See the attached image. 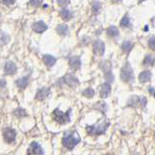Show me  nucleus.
<instances>
[{"label": "nucleus", "instance_id": "423d86ee", "mask_svg": "<svg viewBox=\"0 0 155 155\" xmlns=\"http://www.w3.org/2000/svg\"><path fill=\"white\" fill-rule=\"evenodd\" d=\"M28 155H43V149L37 143H31L28 150Z\"/></svg>", "mask_w": 155, "mask_h": 155}, {"label": "nucleus", "instance_id": "0eeeda50", "mask_svg": "<svg viewBox=\"0 0 155 155\" xmlns=\"http://www.w3.org/2000/svg\"><path fill=\"white\" fill-rule=\"evenodd\" d=\"M64 79V81L65 84H68V85L69 87H71V88H75V87H77L79 85V81H78V79L73 76L72 74H68V75H65V76L63 78Z\"/></svg>", "mask_w": 155, "mask_h": 155}, {"label": "nucleus", "instance_id": "f8f14e48", "mask_svg": "<svg viewBox=\"0 0 155 155\" xmlns=\"http://www.w3.org/2000/svg\"><path fill=\"white\" fill-rule=\"evenodd\" d=\"M110 85L108 83L101 84L100 87V94L101 98H107L108 95L110 94Z\"/></svg>", "mask_w": 155, "mask_h": 155}, {"label": "nucleus", "instance_id": "a211bd4d", "mask_svg": "<svg viewBox=\"0 0 155 155\" xmlns=\"http://www.w3.org/2000/svg\"><path fill=\"white\" fill-rule=\"evenodd\" d=\"M17 85L19 88H21V89H25V88L28 86V77L25 76V77H23V78H20L17 80Z\"/></svg>", "mask_w": 155, "mask_h": 155}, {"label": "nucleus", "instance_id": "f704fd0d", "mask_svg": "<svg viewBox=\"0 0 155 155\" xmlns=\"http://www.w3.org/2000/svg\"><path fill=\"white\" fill-rule=\"evenodd\" d=\"M115 1H121V0H115Z\"/></svg>", "mask_w": 155, "mask_h": 155}, {"label": "nucleus", "instance_id": "dca6fc26", "mask_svg": "<svg viewBox=\"0 0 155 155\" xmlns=\"http://www.w3.org/2000/svg\"><path fill=\"white\" fill-rule=\"evenodd\" d=\"M60 15L61 17V19L64 20V21H69L72 18V13L65 8L61 9V10L60 11Z\"/></svg>", "mask_w": 155, "mask_h": 155}, {"label": "nucleus", "instance_id": "6ab92c4d", "mask_svg": "<svg viewBox=\"0 0 155 155\" xmlns=\"http://www.w3.org/2000/svg\"><path fill=\"white\" fill-rule=\"evenodd\" d=\"M10 41V36L4 31H0V46H3Z\"/></svg>", "mask_w": 155, "mask_h": 155}, {"label": "nucleus", "instance_id": "9b49d317", "mask_svg": "<svg viewBox=\"0 0 155 155\" xmlns=\"http://www.w3.org/2000/svg\"><path fill=\"white\" fill-rule=\"evenodd\" d=\"M69 65L73 69H78L81 66V61L78 56H72L69 58Z\"/></svg>", "mask_w": 155, "mask_h": 155}, {"label": "nucleus", "instance_id": "ddd939ff", "mask_svg": "<svg viewBox=\"0 0 155 155\" xmlns=\"http://www.w3.org/2000/svg\"><path fill=\"white\" fill-rule=\"evenodd\" d=\"M49 94H50V89L49 88L44 87L36 93V100L43 101L44 99H46L47 97L49 96Z\"/></svg>", "mask_w": 155, "mask_h": 155}, {"label": "nucleus", "instance_id": "72a5a7b5", "mask_svg": "<svg viewBox=\"0 0 155 155\" xmlns=\"http://www.w3.org/2000/svg\"><path fill=\"white\" fill-rule=\"evenodd\" d=\"M149 92H150V93H152V94H153V96L155 97V91H154V89H153V88H150V89H149Z\"/></svg>", "mask_w": 155, "mask_h": 155}, {"label": "nucleus", "instance_id": "2f4dec72", "mask_svg": "<svg viewBox=\"0 0 155 155\" xmlns=\"http://www.w3.org/2000/svg\"><path fill=\"white\" fill-rule=\"evenodd\" d=\"M0 1L4 5H12V4L15 3V0H0Z\"/></svg>", "mask_w": 155, "mask_h": 155}, {"label": "nucleus", "instance_id": "39448f33", "mask_svg": "<svg viewBox=\"0 0 155 155\" xmlns=\"http://www.w3.org/2000/svg\"><path fill=\"white\" fill-rule=\"evenodd\" d=\"M3 137L6 143H11L16 139V131L14 129H11V128H6L3 130Z\"/></svg>", "mask_w": 155, "mask_h": 155}, {"label": "nucleus", "instance_id": "c756f323", "mask_svg": "<svg viewBox=\"0 0 155 155\" xmlns=\"http://www.w3.org/2000/svg\"><path fill=\"white\" fill-rule=\"evenodd\" d=\"M57 2H58V4H59L61 7L64 8V7H66L70 3V0H57Z\"/></svg>", "mask_w": 155, "mask_h": 155}, {"label": "nucleus", "instance_id": "7ed1b4c3", "mask_svg": "<svg viewBox=\"0 0 155 155\" xmlns=\"http://www.w3.org/2000/svg\"><path fill=\"white\" fill-rule=\"evenodd\" d=\"M53 117H54V119L58 123L61 124V125L63 124H66L70 121V110L64 113L63 111H61L60 109H55L53 111Z\"/></svg>", "mask_w": 155, "mask_h": 155}, {"label": "nucleus", "instance_id": "f257e3e1", "mask_svg": "<svg viewBox=\"0 0 155 155\" xmlns=\"http://www.w3.org/2000/svg\"><path fill=\"white\" fill-rule=\"evenodd\" d=\"M79 141H80V137L76 132L66 133L63 138V144L68 149H72Z\"/></svg>", "mask_w": 155, "mask_h": 155}, {"label": "nucleus", "instance_id": "a878e982", "mask_svg": "<svg viewBox=\"0 0 155 155\" xmlns=\"http://www.w3.org/2000/svg\"><path fill=\"white\" fill-rule=\"evenodd\" d=\"M153 61H154V58L151 55H147L145 57V59L143 60V64L144 65H151V64H153Z\"/></svg>", "mask_w": 155, "mask_h": 155}, {"label": "nucleus", "instance_id": "5701e85b", "mask_svg": "<svg viewBox=\"0 0 155 155\" xmlns=\"http://www.w3.org/2000/svg\"><path fill=\"white\" fill-rule=\"evenodd\" d=\"M101 5L100 2L94 1V2H93V4H92V11H93V13H94V14H98V13L101 11Z\"/></svg>", "mask_w": 155, "mask_h": 155}, {"label": "nucleus", "instance_id": "c85d7f7f", "mask_svg": "<svg viewBox=\"0 0 155 155\" xmlns=\"http://www.w3.org/2000/svg\"><path fill=\"white\" fill-rule=\"evenodd\" d=\"M42 3V0H29L28 4L30 6H33V7H38L40 6Z\"/></svg>", "mask_w": 155, "mask_h": 155}, {"label": "nucleus", "instance_id": "f3484780", "mask_svg": "<svg viewBox=\"0 0 155 155\" xmlns=\"http://www.w3.org/2000/svg\"><path fill=\"white\" fill-rule=\"evenodd\" d=\"M57 32L61 36H65L66 34H68V26L66 25H59L57 26Z\"/></svg>", "mask_w": 155, "mask_h": 155}, {"label": "nucleus", "instance_id": "393cba45", "mask_svg": "<svg viewBox=\"0 0 155 155\" xmlns=\"http://www.w3.org/2000/svg\"><path fill=\"white\" fill-rule=\"evenodd\" d=\"M122 49L125 53H128L132 49V43L130 41H124L122 44Z\"/></svg>", "mask_w": 155, "mask_h": 155}, {"label": "nucleus", "instance_id": "473e14b6", "mask_svg": "<svg viewBox=\"0 0 155 155\" xmlns=\"http://www.w3.org/2000/svg\"><path fill=\"white\" fill-rule=\"evenodd\" d=\"M100 109L101 110V111H106V109H107V106H106V104H104V103H101L100 104Z\"/></svg>", "mask_w": 155, "mask_h": 155}, {"label": "nucleus", "instance_id": "4468645a", "mask_svg": "<svg viewBox=\"0 0 155 155\" xmlns=\"http://www.w3.org/2000/svg\"><path fill=\"white\" fill-rule=\"evenodd\" d=\"M150 78H151V72L148 71V70L143 71L141 73H140V75H139V80L141 83H145V82L149 81Z\"/></svg>", "mask_w": 155, "mask_h": 155}, {"label": "nucleus", "instance_id": "aec40b11", "mask_svg": "<svg viewBox=\"0 0 155 155\" xmlns=\"http://www.w3.org/2000/svg\"><path fill=\"white\" fill-rule=\"evenodd\" d=\"M106 32H107V34L109 35V36H111V37H116L118 36V34H119V31H118V29L116 26H109V28H107V30H106Z\"/></svg>", "mask_w": 155, "mask_h": 155}, {"label": "nucleus", "instance_id": "20e7f679", "mask_svg": "<svg viewBox=\"0 0 155 155\" xmlns=\"http://www.w3.org/2000/svg\"><path fill=\"white\" fill-rule=\"evenodd\" d=\"M120 77L122 79V81H124V82H130V81L133 80L134 73H133V69L131 68V65L128 63L125 65H124L123 68L121 69Z\"/></svg>", "mask_w": 155, "mask_h": 155}, {"label": "nucleus", "instance_id": "1a4fd4ad", "mask_svg": "<svg viewBox=\"0 0 155 155\" xmlns=\"http://www.w3.org/2000/svg\"><path fill=\"white\" fill-rule=\"evenodd\" d=\"M32 28L35 32L37 33H42L44 32L45 30H47L48 28V25L44 23L42 21H36V23H34L33 25H32Z\"/></svg>", "mask_w": 155, "mask_h": 155}, {"label": "nucleus", "instance_id": "9d476101", "mask_svg": "<svg viewBox=\"0 0 155 155\" xmlns=\"http://www.w3.org/2000/svg\"><path fill=\"white\" fill-rule=\"evenodd\" d=\"M4 71H5V73L7 75H12V74L16 73L17 66L13 61H7L5 64V66H4Z\"/></svg>", "mask_w": 155, "mask_h": 155}, {"label": "nucleus", "instance_id": "4be33fe9", "mask_svg": "<svg viewBox=\"0 0 155 155\" xmlns=\"http://www.w3.org/2000/svg\"><path fill=\"white\" fill-rule=\"evenodd\" d=\"M101 68H103L104 74H107V73L111 72V64H110V63L108 61H104L103 64H101Z\"/></svg>", "mask_w": 155, "mask_h": 155}, {"label": "nucleus", "instance_id": "bb28decb", "mask_svg": "<svg viewBox=\"0 0 155 155\" xmlns=\"http://www.w3.org/2000/svg\"><path fill=\"white\" fill-rule=\"evenodd\" d=\"M94 94H95V92L93 89H91V88H87L86 90L83 91V95L87 97V98H92V97L94 96Z\"/></svg>", "mask_w": 155, "mask_h": 155}, {"label": "nucleus", "instance_id": "7c9ffc66", "mask_svg": "<svg viewBox=\"0 0 155 155\" xmlns=\"http://www.w3.org/2000/svg\"><path fill=\"white\" fill-rule=\"evenodd\" d=\"M148 45L152 50H155V37H151L148 41Z\"/></svg>", "mask_w": 155, "mask_h": 155}, {"label": "nucleus", "instance_id": "2eb2a0df", "mask_svg": "<svg viewBox=\"0 0 155 155\" xmlns=\"http://www.w3.org/2000/svg\"><path fill=\"white\" fill-rule=\"evenodd\" d=\"M43 61H44V64L47 66H49V68H51V66H53L56 64V58L51 55H45L43 57Z\"/></svg>", "mask_w": 155, "mask_h": 155}, {"label": "nucleus", "instance_id": "6e6552de", "mask_svg": "<svg viewBox=\"0 0 155 155\" xmlns=\"http://www.w3.org/2000/svg\"><path fill=\"white\" fill-rule=\"evenodd\" d=\"M93 48H94V52H95L96 55H99V56L104 55V43L103 41L96 40L94 42Z\"/></svg>", "mask_w": 155, "mask_h": 155}, {"label": "nucleus", "instance_id": "f03ea898", "mask_svg": "<svg viewBox=\"0 0 155 155\" xmlns=\"http://www.w3.org/2000/svg\"><path fill=\"white\" fill-rule=\"evenodd\" d=\"M109 126V122L106 120H103L101 122L96 124V125L87 126L86 130L90 135H101L105 133Z\"/></svg>", "mask_w": 155, "mask_h": 155}, {"label": "nucleus", "instance_id": "cd10ccee", "mask_svg": "<svg viewBox=\"0 0 155 155\" xmlns=\"http://www.w3.org/2000/svg\"><path fill=\"white\" fill-rule=\"evenodd\" d=\"M130 25V20H129V17L128 16H125L122 19L121 21V26H123V28H127V26Z\"/></svg>", "mask_w": 155, "mask_h": 155}, {"label": "nucleus", "instance_id": "412c9836", "mask_svg": "<svg viewBox=\"0 0 155 155\" xmlns=\"http://www.w3.org/2000/svg\"><path fill=\"white\" fill-rule=\"evenodd\" d=\"M140 99L139 98V97L133 96L132 98H130V100L128 101V104L131 105V106H134V107H136V106H138L140 104Z\"/></svg>", "mask_w": 155, "mask_h": 155}, {"label": "nucleus", "instance_id": "b1692460", "mask_svg": "<svg viewBox=\"0 0 155 155\" xmlns=\"http://www.w3.org/2000/svg\"><path fill=\"white\" fill-rule=\"evenodd\" d=\"M14 115H15V116H17V117H19V118H21V117L26 116V112L25 111L23 108H18V109H16L15 111H14Z\"/></svg>", "mask_w": 155, "mask_h": 155}]
</instances>
